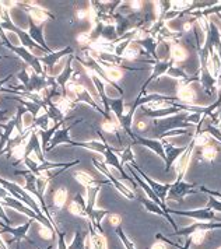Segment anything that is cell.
Returning <instances> with one entry per match:
<instances>
[{
    "label": "cell",
    "instance_id": "23",
    "mask_svg": "<svg viewBox=\"0 0 221 249\" xmlns=\"http://www.w3.org/2000/svg\"><path fill=\"white\" fill-rule=\"evenodd\" d=\"M199 188L202 192L207 193L209 196H213V197H216V199L221 200V192H219V191H213V189H209V188H206V186H199Z\"/></svg>",
    "mask_w": 221,
    "mask_h": 249
},
{
    "label": "cell",
    "instance_id": "21",
    "mask_svg": "<svg viewBox=\"0 0 221 249\" xmlns=\"http://www.w3.org/2000/svg\"><path fill=\"white\" fill-rule=\"evenodd\" d=\"M206 207H209V209L214 210V212H221V200H219V199H216V197L210 196V199L207 200Z\"/></svg>",
    "mask_w": 221,
    "mask_h": 249
},
{
    "label": "cell",
    "instance_id": "13",
    "mask_svg": "<svg viewBox=\"0 0 221 249\" xmlns=\"http://www.w3.org/2000/svg\"><path fill=\"white\" fill-rule=\"evenodd\" d=\"M115 232H116V235L119 237V239H121V242L123 244V247H125V249H136V247H134V244H133V241L130 239V238L126 235V232L122 230L121 226L115 227Z\"/></svg>",
    "mask_w": 221,
    "mask_h": 249
},
{
    "label": "cell",
    "instance_id": "18",
    "mask_svg": "<svg viewBox=\"0 0 221 249\" xmlns=\"http://www.w3.org/2000/svg\"><path fill=\"white\" fill-rule=\"evenodd\" d=\"M219 154V147H214V146H206V147L202 150V156L204 160H209V161H213V160L217 157Z\"/></svg>",
    "mask_w": 221,
    "mask_h": 249
},
{
    "label": "cell",
    "instance_id": "29",
    "mask_svg": "<svg viewBox=\"0 0 221 249\" xmlns=\"http://www.w3.org/2000/svg\"><path fill=\"white\" fill-rule=\"evenodd\" d=\"M46 249H52V247H49V248H46Z\"/></svg>",
    "mask_w": 221,
    "mask_h": 249
},
{
    "label": "cell",
    "instance_id": "11",
    "mask_svg": "<svg viewBox=\"0 0 221 249\" xmlns=\"http://www.w3.org/2000/svg\"><path fill=\"white\" fill-rule=\"evenodd\" d=\"M74 178H76V181L80 182L86 189L90 188V186H92V185H95L94 177H91L90 174L84 172V171H78V172H76V174H74Z\"/></svg>",
    "mask_w": 221,
    "mask_h": 249
},
{
    "label": "cell",
    "instance_id": "9",
    "mask_svg": "<svg viewBox=\"0 0 221 249\" xmlns=\"http://www.w3.org/2000/svg\"><path fill=\"white\" fill-rule=\"evenodd\" d=\"M136 42L140 46H143L144 52L150 53L151 56L154 57L155 62L160 60V56L157 53V41H155V38L153 35H148V36H144V38H137Z\"/></svg>",
    "mask_w": 221,
    "mask_h": 249
},
{
    "label": "cell",
    "instance_id": "16",
    "mask_svg": "<svg viewBox=\"0 0 221 249\" xmlns=\"http://www.w3.org/2000/svg\"><path fill=\"white\" fill-rule=\"evenodd\" d=\"M31 18H33V21L34 24H41V23H44L45 20L49 17L46 13L41 9V7H34L33 10H31Z\"/></svg>",
    "mask_w": 221,
    "mask_h": 249
},
{
    "label": "cell",
    "instance_id": "2",
    "mask_svg": "<svg viewBox=\"0 0 221 249\" xmlns=\"http://www.w3.org/2000/svg\"><path fill=\"white\" fill-rule=\"evenodd\" d=\"M94 162V167L97 168V170L100 171L102 175H105V178L108 179V181H110V183H112V186L118 191V192L121 193V195H123L126 199H129V200H132V199H134L136 196H134V193L129 189V188H126L122 182H119L113 175H112V172H110V167L105 164V162H98L97 160H94L92 161Z\"/></svg>",
    "mask_w": 221,
    "mask_h": 249
},
{
    "label": "cell",
    "instance_id": "15",
    "mask_svg": "<svg viewBox=\"0 0 221 249\" xmlns=\"http://www.w3.org/2000/svg\"><path fill=\"white\" fill-rule=\"evenodd\" d=\"M67 202V191L65 188H60L55 192V196H54V203H55L56 207H63Z\"/></svg>",
    "mask_w": 221,
    "mask_h": 249
},
{
    "label": "cell",
    "instance_id": "24",
    "mask_svg": "<svg viewBox=\"0 0 221 249\" xmlns=\"http://www.w3.org/2000/svg\"><path fill=\"white\" fill-rule=\"evenodd\" d=\"M110 224H112L113 227L121 226V223H122L121 215H119V214H112L110 217Z\"/></svg>",
    "mask_w": 221,
    "mask_h": 249
},
{
    "label": "cell",
    "instance_id": "20",
    "mask_svg": "<svg viewBox=\"0 0 221 249\" xmlns=\"http://www.w3.org/2000/svg\"><path fill=\"white\" fill-rule=\"evenodd\" d=\"M206 234H207V231H195V232H192L188 237H190V239H192V244L200 245V244H203V241L206 238Z\"/></svg>",
    "mask_w": 221,
    "mask_h": 249
},
{
    "label": "cell",
    "instance_id": "22",
    "mask_svg": "<svg viewBox=\"0 0 221 249\" xmlns=\"http://www.w3.org/2000/svg\"><path fill=\"white\" fill-rule=\"evenodd\" d=\"M39 235H41V237H44L45 239H51L52 235H54V230L48 226L42 227V228L39 230Z\"/></svg>",
    "mask_w": 221,
    "mask_h": 249
},
{
    "label": "cell",
    "instance_id": "25",
    "mask_svg": "<svg viewBox=\"0 0 221 249\" xmlns=\"http://www.w3.org/2000/svg\"><path fill=\"white\" fill-rule=\"evenodd\" d=\"M150 249H168V248H166V242H163V241H158V239H157V242L153 244Z\"/></svg>",
    "mask_w": 221,
    "mask_h": 249
},
{
    "label": "cell",
    "instance_id": "3",
    "mask_svg": "<svg viewBox=\"0 0 221 249\" xmlns=\"http://www.w3.org/2000/svg\"><path fill=\"white\" fill-rule=\"evenodd\" d=\"M200 185L198 183H186L184 181H175L171 183V188L168 191L166 199H174L178 202H182L185 196H188L190 193H195V188H199Z\"/></svg>",
    "mask_w": 221,
    "mask_h": 249
},
{
    "label": "cell",
    "instance_id": "8",
    "mask_svg": "<svg viewBox=\"0 0 221 249\" xmlns=\"http://www.w3.org/2000/svg\"><path fill=\"white\" fill-rule=\"evenodd\" d=\"M140 200V203L143 204L144 209L147 210V212H150V213H154V214H158V215H163L164 218H166V221L171 224V226L175 228V231H178V226L175 224V221H174V218L171 217V215L168 214V213H166L158 204L155 203V202H153L151 199H146V197H140L139 199Z\"/></svg>",
    "mask_w": 221,
    "mask_h": 249
},
{
    "label": "cell",
    "instance_id": "5",
    "mask_svg": "<svg viewBox=\"0 0 221 249\" xmlns=\"http://www.w3.org/2000/svg\"><path fill=\"white\" fill-rule=\"evenodd\" d=\"M132 140L134 144H142V146H146L147 148H150L151 151H154L155 154H158L161 159L166 161V151H164L163 140H160V139H150V137H142L139 136V135H136V133H134Z\"/></svg>",
    "mask_w": 221,
    "mask_h": 249
},
{
    "label": "cell",
    "instance_id": "6",
    "mask_svg": "<svg viewBox=\"0 0 221 249\" xmlns=\"http://www.w3.org/2000/svg\"><path fill=\"white\" fill-rule=\"evenodd\" d=\"M174 60L172 59H169V60H158V62H155L154 65V69H153V73H151V76L148 77V80L144 83V86L142 87V91L139 92V97H143V94H144V91H146V87L153 81L154 79H157V77H160L161 74H166V73H168V70L169 69L172 68L174 66ZM137 97V98H139Z\"/></svg>",
    "mask_w": 221,
    "mask_h": 249
},
{
    "label": "cell",
    "instance_id": "4",
    "mask_svg": "<svg viewBox=\"0 0 221 249\" xmlns=\"http://www.w3.org/2000/svg\"><path fill=\"white\" fill-rule=\"evenodd\" d=\"M168 214H175V215H186V217H192L196 218L199 221H213L216 220V212L211 210L209 207L204 209H196V210H171L168 209Z\"/></svg>",
    "mask_w": 221,
    "mask_h": 249
},
{
    "label": "cell",
    "instance_id": "30",
    "mask_svg": "<svg viewBox=\"0 0 221 249\" xmlns=\"http://www.w3.org/2000/svg\"><path fill=\"white\" fill-rule=\"evenodd\" d=\"M217 249H221V247H220V248H217Z\"/></svg>",
    "mask_w": 221,
    "mask_h": 249
},
{
    "label": "cell",
    "instance_id": "1",
    "mask_svg": "<svg viewBox=\"0 0 221 249\" xmlns=\"http://www.w3.org/2000/svg\"><path fill=\"white\" fill-rule=\"evenodd\" d=\"M130 165H132L134 170L137 171V174L143 178L144 181L147 182V185L154 191V193L157 195V197L161 200V204H163V210L168 213V207H166V195H168V191H169V188H171V183H160V182L154 181V179H151L144 171H142L139 167H137V164H136V161L134 162H130Z\"/></svg>",
    "mask_w": 221,
    "mask_h": 249
},
{
    "label": "cell",
    "instance_id": "12",
    "mask_svg": "<svg viewBox=\"0 0 221 249\" xmlns=\"http://www.w3.org/2000/svg\"><path fill=\"white\" fill-rule=\"evenodd\" d=\"M178 101H185V102H193L195 101V92L192 89H189V86H181L179 92H178Z\"/></svg>",
    "mask_w": 221,
    "mask_h": 249
},
{
    "label": "cell",
    "instance_id": "17",
    "mask_svg": "<svg viewBox=\"0 0 221 249\" xmlns=\"http://www.w3.org/2000/svg\"><path fill=\"white\" fill-rule=\"evenodd\" d=\"M200 132H204V133H209L211 137H214L217 142H220L221 143V129H219L217 126H214V124H207L203 129H200Z\"/></svg>",
    "mask_w": 221,
    "mask_h": 249
},
{
    "label": "cell",
    "instance_id": "14",
    "mask_svg": "<svg viewBox=\"0 0 221 249\" xmlns=\"http://www.w3.org/2000/svg\"><path fill=\"white\" fill-rule=\"evenodd\" d=\"M67 210L72 213L73 215H78V217H87L86 214V209H84V206H81V204L76 202V200H73V202H70L69 206H67Z\"/></svg>",
    "mask_w": 221,
    "mask_h": 249
},
{
    "label": "cell",
    "instance_id": "26",
    "mask_svg": "<svg viewBox=\"0 0 221 249\" xmlns=\"http://www.w3.org/2000/svg\"><path fill=\"white\" fill-rule=\"evenodd\" d=\"M31 122H33V115H31V113H27V115L24 116V126L28 127Z\"/></svg>",
    "mask_w": 221,
    "mask_h": 249
},
{
    "label": "cell",
    "instance_id": "7",
    "mask_svg": "<svg viewBox=\"0 0 221 249\" xmlns=\"http://www.w3.org/2000/svg\"><path fill=\"white\" fill-rule=\"evenodd\" d=\"M163 144H164V151H166V171L168 172L175 164V161L184 154L186 147H175L166 140H163Z\"/></svg>",
    "mask_w": 221,
    "mask_h": 249
},
{
    "label": "cell",
    "instance_id": "27",
    "mask_svg": "<svg viewBox=\"0 0 221 249\" xmlns=\"http://www.w3.org/2000/svg\"><path fill=\"white\" fill-rule=\"evenodd\" d=\"M190 245H192V239H190V237H186L185 245H182V249H190Z\"/></svg>",
    "mask_w": 221,
    "mask_h": 249
},
{
    "label": "cell",
    "instance_id": "28",
    "mask_svg": "<svg viewBox=\"0 0 221 249\" xmlns=\"http://www.w3.org/2000/svg\"><path fill=\"white\" fill-rule=\"evenodd\" d=\"M219 122H220L221 124V108H220V111H219Z\"/></svg>",
    "mask_w": 221,
    "mask_h": 249
},
{
    "label": "cell",
    "instance_id": "19",
    "mask_svg": "<svg viewBox=\"0 0 221 249\" xmlns=\"http://www.w3.org/2000/svg\"><path fill=\"white\" fill-rule=\"evenodd\" d=\"M119 160H121L122 165H123L125 162H129V164H130V162H134V156H133V151L130 146H128V147L122 150Z\"/></svg>",
    "mask_w": 221,
    "mask_h": 249
},
{
    "label": "cell",
    "instance_id": "10",
    "mask_svg": "<svg viewBox=\"0 0 221 249\" xmlns=\"http://www.w3.org/2000/svg\"><path fill=\"white\" fill-rule=\"evenodd\" d=\"M188 57V51L179 44H175V45L171 48V59L174 62H184L185 59Z\"/></svg>",
    "mask_w": 221,
    "mask_h": 249
}]
</instances>
